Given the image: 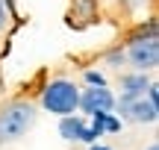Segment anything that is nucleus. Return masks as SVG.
I'll list each match as a JSON object with an SVG mask.
<instances>
[{
    "label": "nucleus",
    "mask_w": 159,
    "mask_h": 150,
    "mask_svg": "<svg viewBox=\"0 0 159 150\" xmlns=\"http://www.w3.org/2000/svg\"><path fill=\"white\" fill-rule=\"evenodd\" d=\"M39 121V112L30 100H9L0 106V147L24 139Z\"/></svg>",
    "instance_id": "obj_1"
},
{
    "label": "nucleus",
    "mask_w": 159,
    "mask_h": 150,
    "mask_svg": "<svg viewBox=\"0 0 159 150\" xmlns=\"http://www.w3.org/2000/svg\"><path fill=\"white\" fill-rule=\"evenodd\" d=\"M106 65H109V68H118V71H121V65H127L124 47H112V50L106 53Z\"/></svg>",
    "instance_id": "obj_8"
},
{
    "label": "nucleus",
    "mask_w": 159,
    "mask_h": 150,
    "mask_svg": "<svg viewBox=\"0 0 159 150\" xmlns=\"http://www.w3.org/2000/svg\"><path fill=\"white\" fill-rule=\"evenodd\" d=\"M77 100H80V88L71 80L59 77V80H50L44 88H41V106H44L50 115H71L77 112Z\"/></svg>",
    "instance_id": "obj_2"
},
{
    "label": "nucleus",
    "mask_w": 159,
    "mask_h": 150,
    "mask_svg": "<svg viewBox=\"0 0 159 150\" xmlns=\"http://www.w3.org/2000/svg\"><path fill=\"white\" fill-rule=\"evenodd\" d=\"M115 106V94L109 91L106 86H89L80 91V100H77V109L83 112L85 118L94 115V112H112Z\"/></svg>",
    "instance_id": "obj_5"
},
{
    "label": "nucleus",
    "mask_w": 159,
    "mask_h": 150,
    "mask_svg": "<svg viewBox=\"0 0 159 150\" xmlns=\"http://www.w3.org/2000/svg\"><path fill=\"white\" fill-rule=\"evenodd\" d=\"M85 130V118L83 115H62L59 118V135H62L65 141H80V135H83Z\"/></svg>",
    "instance_id": "obj_7"
},
{
    "label": "nucleus",
    "mask_w": 159,
    "mask_h": 150,
    "mask_svg": "<svg viewBox=\"0 0 159 150\" xmlns=\"http://www.w3.org/2000/svg\"><path fill=\"white\" fill-rule=\"evenodd\" d=\"M148 3V0H127V6H130V9H136V6H144Z\"/></svg>",
    "instance_id": "obj_12"
},
{
    "label": "nucleus",
    "mask_w": 159,
    "mask_h": 150,
    "mask_svg": "<svg viewBox=\"0 0 159 150\" xmlns=\"http://www.w3.org/2000/svg\"><path fill=\"white\" fill-rule=\"evenodd\" d=\"M85 82L89 86H106V77L100 71H85Z\"/></svg>",
    "instance_id": "obj_9"
},
{
    "label": "nucleus",
    "mask_w": 159,
    "mask_h": 150,
    "mask_svg": "<svg viewBox=\"0 0 159 150\" xmlns=\"http://www.w3.org/2000/svg\"><path fill=\"white\" fill-rule=\"evenodd\" d=\"M148 74H142V71H136V74H124L121 77V97H144V88H148Z\"/></svg>",
    "instance_id": "obj_6"
},
{
    "label": "nucleus",
    "mask_w": 159,
    "mask_h": 150,
    "mask_svg": "<svg viewBox=\"0 0 159 150\" xmlns=\"http://www.w3.org/2000/svg\"><path fill=\"white\" fill-rule=\"evenodd\" d=\"M148 150H159V144H148Z\"/></svg>",
    "instance_id": "obj_13"
},
{
    "label": "nucleus",
    "mask_w": 159,
    "mask_h": 150,
    "mask_svg": "<svg viewBox=\"0 0 159 150\" xmlns=\"http://www.w3.org/2000/svg\"><path fill=\"white\" fill-rule=\"evenodd\" d=\"M6 21H9V6H6V0H0V29L6 27Z\"/></svg>",
    "instance_id": "obj_10"
},
{
    "label": "nucleus",
    "mask_w": 159,
    "mask_h": 150,
    "mask_svg": "<svg viewBox=\"0 0 159 150\" xmlns=\"http://www.w3.org/2000/svg\"><path fill=\"white\" fill-rule=\"evenodd\" d=\"M112 109H118V118L121 121H133V124H153L159 118V106L150 103L148 97H115V106Z\"/></svg>",
    "instance_id": "obj_4"
},
{
    "label": "nucleus",
    "mask_w": 159,
    "mask_h": 150,
    "mask_svg": "<svg viewBox=\"0 0 159 150\" xmlns=\"http://www.w3.org/2000/svg\"><path fill=\"white\" fill-rule=\"evenodd\" d=\"M124 56H127V62L136 71H142V74L156 71V65H159V41L156 38H144V35H133V38L127 41Z\"/></svg>",
    "instance_id": "obj_3"
},
{
    "label": "nucleus",
    "mask_w": 159,
    "mask_h": 150,
    "mask_svg": "<svg viewBox=\"0 0 159 150\" xmlns=\"http://www.w3.org/2000/svg\"><path fill=\"white\" fill-rule=\"evenodd\" d=\"M89 150H112V147H106V144H100V141H94V144H89Z\"/></svg>",
    "instance_id": "obj_11"
}]
</instances>
